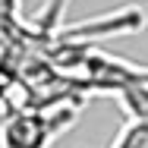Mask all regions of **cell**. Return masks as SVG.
I'll return each instance as SVG.
<instances>
[{
    "instance_id": "6da1fadb",
    "label": "cell",
    "mask_w": 148,
    "mask_h": 148,
    "mask_svg": "<svg viewBox=\"0 0 148 148\" xmlns=\"http://www.w3.org/2000/svg\"><path fill=\"white\" fill-rule=\"evenodd\" d=\"M79 120V104L16 107L0 129V148H51Z\"/></svg>"
},
{
    "instance_id": "7a4b0ae2",
    "label": "cell",
    "mask_w": 148,
    "mask_h": 148,
    "mask_svg": "<svg viewBox=\"0 0 148 148\" xmlns=\"http://www.w3.org/2000/svg\"><path fill=\"white\" fill-rule=\"evenodd\" d=\"M110 95L120 101L126 120L148 123V88H142V85H123V88H114Z\"/></svg>"
},
{
    "instance_id": "3957f363",
    "label": "cell",
    "mask_w": 148,
    "mask_h": 148,
    "mask_svg": "<svg viewBox=\"0 0 148 148\" xmlns=\"http://www.w3.org/2000/svg\"><path fill=\"white\" fill-rule=\"evenodd\" d=\"M110 148H148V123H142V120H126L123 129L114 136Z\"/></svg>"
},
{
    "instance_id": "277c9868",
    "label": "cell",
    "mask_w": 148,
    "mask_h": 148,
    "mask_svg": "<svg viewBox=\"0 0 148 148\" xmlns=\"http://www.w3.org/2000/svg\"><path fill=\"white\" fill-rule=\"evenodd\" d=\"M16 107H13V101H10V95H6V88L0 85V129H3V123L10 120V114H13Z\"/></svg>"
},
{
    "instance_id": "5b68a950",
    "label": "cell",
    "mask_w": 148,
    "mask_h": 148,
    "mask_svg": "<svg viewBox=\"0 0 148 148\" xmlns=\"http://www.w3.org/2000/svg\"><path fill=\"white\" fill-rule=\"evenodd\" d=\"M19 13V0H0V16H16Z\"/></svg>"
}]
</instances>
